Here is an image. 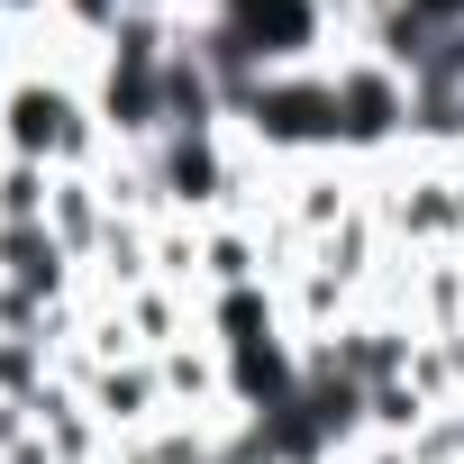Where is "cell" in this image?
I'll use <instances>...</instances> for the list:
<instances>
[{
    "label": "cell",
    "mask_w": 464,
    "mask_h": 464,
    "mask_svg": "<svg viewBox=\"0 0 464 464\" xmlns=\"http://www.w3.org/2000/svg\"><path fill=\"white\" fill-rule=\"evenodd\" d=\"M64 119H73V101H55V92H19V146H55V137H73Z\"/></svg>",
    "instance_id": "2"
},
{
    "label": "cell",
    "mask_w": 464,
    "mask_h": 464,
    "mask_svg": "<svg viewBox=\"0 0 464 464\" xmlns=\"http://www.w3.org/2000/svg\"><path fill=\"white\" fill-rule=\"evenodd\" d=\"M392 110H401V92H392L382 73H346V82H337V128H346V137H382Z\"/></svg>",
    "instance_id": "1"
}]
</instances>
